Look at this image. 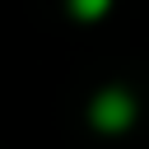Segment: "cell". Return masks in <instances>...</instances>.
Returning a JSON list of instances; mask_svg holds the SVG:
<instances>
[{"label":"cell","instance_id":"obj_2","mask_svg":"<svg viewBox=\"0 0 149 149\" xmlns=\"http://www.w3.org/2000/svg\"><path fill=\"white\" fill-rule=\"evenodd\" d=\"M70 9H74L79 19H98V14L107 9V0H70Z\"/></svg>","mask_w":149,"mask_h":149},{"label":"cell","instance_id":"obj_1","mask_svg":"<svg viewBox=\"0 0 149 149\" xmlns=\"http://www.w3.org/2000/svg\"><path fill=\"white\" fill-rule=\"evenodd\" d=\"M93 121H98L102 130H121V126L130 121V98H126V93H102L98 107H93Z\"/></svg>","mask_w":149,"mask_h":149}]
</instances>
